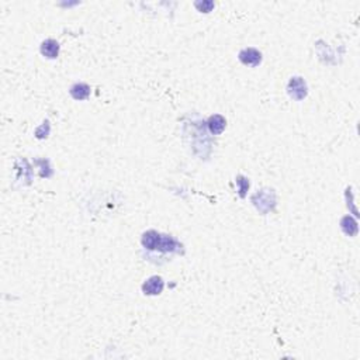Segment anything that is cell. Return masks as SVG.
<instances>
[{
	"label": "cell",
	"mask_w": 360,
	"mask_h": 360,
	"mask_svg": "<svg viewBox=\"0 0 360 360\" xmlns=\"http://www.w3.org/2000/svg\"><path fill=\"white\" fill-rule=\"evenodd\" d=\"M142 246L149 251H159V252H180L181 244L171 235H164L156 231H147L142 235Z\"/></svg>",
	"instance_id": "1"
},
{
	"label": "cell",
	"mask_w": 360,
	"mask_h": 360,
	"mask_svg": "<svg viewBox=\"0 0 360 360\" xmlns=\"http://www.w3.org/2000/svg\"><path fill=\"white\" fill-rule=\"evenodd\" d=\"M252 203L258 211H261L262 214H268L269 211H273L276 207V194L270 188L258 190L252 196Z\"/></svg>",
	"instance_id": "2"
},
{
	"label": "cell",
	"mask_w": 360,
	"mask_h": 360,
	"mask_svg": "<svg viewBox=\"0 0 360 360\" xmlns=\"http://www.w3.org/2000/svg\"><path fill=\"white\" fill-rule=\"evenodd\" d=\"M287 91H288L290 97H293L294 100H297V101H301V100L307 97V93H308L307 83H305L303 78L294 76V78H291L290 82H288Z\"/></svg>",
	"instance_id": "3"
},
{
	"label": "cell",
	"mask_w": 360,
	"mask_h": 360,
	"mask_svg": "<svg viewBox=\"0 0 360 360\" xmlns=\"http://www.w3.org/2000/svg\"><path fill=\"white\" fill-rule=\"evenodd\" d=\"M239 61L246 66H258L262 62V54L255 48H245L238 54Z\"/></svg>",
	"instance_id": "4"
},
{
	"label": "cell",
	"mask_w": 360,
	"mask_h": 360,
	"mask_svg": "<svg viewBox=\"0 0 360 360\" xmlns=\"http://www.w3.org/2000/svg\"><path fill=\"white\" fill-rule=\"evenodd\" d=\"M164 287V278L159 277V276H152V277L145 280V283L142 284V291H144V294L147 295H156L162 293Z\"/></svg>",
	"instance_id": "5"
},
{
	"label": "cell",
	"mask_w": 360,
	"mask_h": 360,
	"mask_svg": "<svg viewBox=\"0 0 360 360\" xmlns=\"http://www.w3.org/2000/svg\"><path fill=\"white\" fill-rule=\"evenodd\" d=\"M207 125H208V130L213 135H220L224 130H225V125H227V121L225 118L220 114H214L208 118L207 121Z\"/></svg>",
	"instance_id": "6"
},
{
	"label": "cell",
	"mask_w": 360,
	"mask_h": 360,
	"mask_svg": "<svg viewBox=\"0 0 360 360\" xmlns=\"http://www.w3.org/2000/svg\"><path fill=\"white\" fill-rule=\"evenodd\" d=\"M40 49H41V54L45 58L55 59V58L58 57V54H59V44H58V41H55V40L48 38V40L42 41Z\"/></svg>",
	"instance_id": "7"
},
{
	"label": "cell",
	"mask_w": 360,
	"mask_h": 360,
	"mask_svg": "<svg viewBox=\"0 0 360 360\" xmlns=\"http://www.w3.org/2000/svg\"><path fill=\"white\" fill-rule=\"evenodd\" d=\"M69 93L75 100H86L90 96V88L86 83H75Z\"/></svg>",
	"instance_id": "8"
},
{
	"label": "cell",
	"mask_w": 360,
	"mask_h": 360,
	"mask_svg": "<svg viewBox=\"0 0 360 360\" xmlns=\"http://www.w3.org/2000/svg\"><path fill=\"white\" fill-rule=\"evenodd\" d=\"M341 228L344 231L346 235H349V237H355L356 234H358V222L353 220L352 217H349V215H346L344 217L342 220H341Z\"/></svg>",
	"instance_id": "9"
},
{
	"label": "cell",
	"mask_w": 360,
	"mask_h": 360,
	"mask_svg": "<svg viewBox=\"0 0 360 360\" xmlns=\"http://www.w3.org/2000/svg\"><path fill=\"white\" fill-rule=\"evenodd\" d=\"M237 184H238V194H239V197L245 198L246 193H248V190H249V180L246 179L245 176H242V175H238Z\"/></svg>",
	"instance_id": "10"
},
{
	"label": "cell",
	"mask_w": 360,
	"mask_h": 360,
	"mask_svg": "<svg viewBox=\"0 0 360 360\" xmlns=\"http://www.w3.org/2000/svg\"><path fill=\"white\" fill-rule=\"evenodd\" d=\"M194 6L201 13H210L214 8V3L211 0H203V1H196Z\"/></svg>",
	"instance_id": "11"
},
{
	"label": "cell",
	"mask_w": 360,
	"mask_h": 360,
	"mask_svg": "<svg viewBox=\"0 0 360 360\" xmlns=\"http://www.w3.org/2000/svg\"><path fill=\"white\" fill-rule=\"evenodd\" d=\"M49 134V123L48 121H45V123H42L37 130H35V137L40 139H44L48 137Z\"/></svg>",
	"instance_id": "12"
}]
</instances>
